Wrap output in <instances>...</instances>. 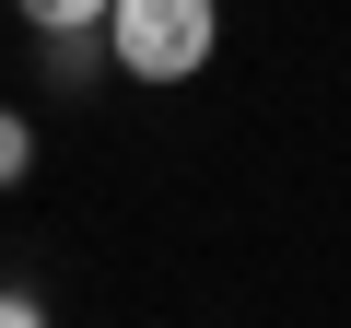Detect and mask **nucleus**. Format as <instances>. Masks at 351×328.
<instances>
[{"label":"nucleus","mask_w":351,"mask_h":328,"mask_svg":"<svg viewBox=\"0 0 351 328\" xmlns=\"http://www.w3.org/2000/svg\"><path fill=\"white\" fill-rule=\"evenodd\" d=\"M106 12H117V0H24V24H36V36H94Z\"/></svg>","instance_id":"obj_2"},{"label":"nucleus","mask_w":351,"mask_h":328,"mask_svg":"<svg viewBox=\"0 0 351 328\" xmlns=\"http://www.w3.org/2000/svg\"><path fill=\"white\" fill-rule=\"evenodd\" d=\"M0 328H47V305L36 293H0Z\"/></svg>","instance_id":"obj_4"},{"label":"nucleus","mask_w":351,"mask_h":328,"mask_svg":"<svg viewBox=\"0 0 351 328\" xmlns=\"http://www.w3.org/2000/svg\"><path fill=\"white\" fill-rule=\"evenodd\" d=\"M211 47H223L211 0H117L106 12V59L129 82H188V71H211Z\"/></svg>","instance_id":"obj_1"},{"label":"nucleus","mask_w":351,"mask_h":328,"mask_svg":"<svg viewBox=\"0 0 351 328\" xmlns=\"http://www.w3.org/2000/svg\"><path fill=\"white\" fill-rule=\"evenodd\" d=\"M24 164H36V117H24V106H0V188H12Z\"/></svg>","instance_id":"obj_3"}]
</instances>
